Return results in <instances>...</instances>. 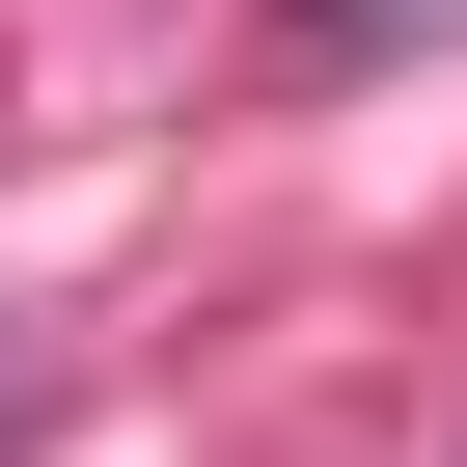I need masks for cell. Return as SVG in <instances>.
I'll use <instances>...</instances> for the list:
<instances>
[{"instance_id": "cell-1", "label": "cell", "mask_w": 467, "mask_h": 467, "mask_svg": "<svg viewBox=\"0 0 467 467\" xmlns=\"http://www.w3.org/2000/svg\"><path fill=\"white\" fill-rule=\"evenodd\" d=\"M303 28H330V56H358V28H440V0H303Z\"/></svg>"}]
</instances>
